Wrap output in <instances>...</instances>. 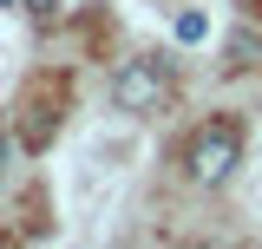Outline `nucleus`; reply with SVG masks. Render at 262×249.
Instances as JSON below:
<instances>
[{
	"instance_id": "obj_1",
	"label": "nucleus",
	"mask_w": 262,
	"mask_h": 249,
	"mask_svg": "<svg viewBox=\"0 0 262 249\" xmlns=\"http://www.w3.org/2000/svg\"><path fill=\"white\" fill-rule=\"evenodd\" d=\"M184 164H190V177L196 184H223L229 171L243 164V131L229 118H216V125H203L190 138V151H184Z\"/></svg>"
},
{
	"instance_id": "obj_2",
	"label": "nucleus",
	"mask_w": 262,
	"mask_h": 249,
	"mask_svg": "<svg viewBox=\"0 0 262 249\" xmlns=\"http://www.w3.org/2000/svg\"><path fill=\"white\" fill-rule=\"evenodd\" d=\"M112 98H118V112H158L164 98H170L164 59H125L118 79H112Z\"/></svg>"
},
{
	"instance_id": "obj_3",
	"label": "nucleus",
	"mask_w": 262,
	"mask_h": 249,
	"mask_svg": "<svg viewBox=\"0 0 262 249\" xmlns=\"http://www.w3.org/2000/svg\"><path fill=\"white\" fill-rule=\"evenodd\" d=\"M229 66H256V39H249V33L229 39Z\"/></svg>"
},
{
	"instance_id": "obj_4",
	"label": "nucleus",
	"mask_w": 262,
	"mask_h": 249,
	"mask_svg": "<svg viewBox=\"0 0 262 249\" xmlns=\"http://www.w3.org/2000/svg\"><path fill=\"white\" fill-rule=\"evenodd\" d=\"M203 33H210L203 13H177V39H203Z\"/></svg>"
},
{
	"instance_id": "obj_5",
	"label": "nucleus",
	"mask_w": 262,
	"mask_h": 249,
	"mask_svg": "<svg viewBox=\"0 0 262 249\" xmlns=\"http://www.w3.org/2000/svg\"><path fill=\"white\" fill-rule=\"evenodd\" d=\"M27 7H33V13H53V7H59V0H27Z\"/></svg>"
},
{
	"instance_id": "obj_6",
	"label": "nucleus",
	"mask_w": 262,
	"mask_h": 249,
	"mask_svg": "<svg viewBox=\"0 0 262 249\" xmlns=\"http://www.w3.org/2000/svg\"><path fill=\"white\" fill-rule=\"evenodd\" d=\"M0 171H7V138H0Z\"/></svg>"
},
{
	"instance_id": "obj_7",
	"label": "nucleus",
	"mask_w": 262,
	"mask_h": 249,
	"mask_svg": "<svg viewBox=\"0 0 262 249\" xmlns=\"http://www.w3.org/2000/svg\"><path fill=\"white\" fill-rule=\"evenodd\" d=\"M243 7H262V0H243Z\"/></svg>"
},
{
	"instance_id": "obj_8",
	"label": "nucleus",
	"mask_w": 262,
	"mask_h": 249,
	"mask_svg": "<svg viewBox=\"0 0 262 249\" xmlns=\"http://www.w3.org/2000/svg\"><path fill=\"white\" fill-rule=\"evenodd\" d=\"M0 7H13V0H0Z\"/></svg>"
}]
</instances>
